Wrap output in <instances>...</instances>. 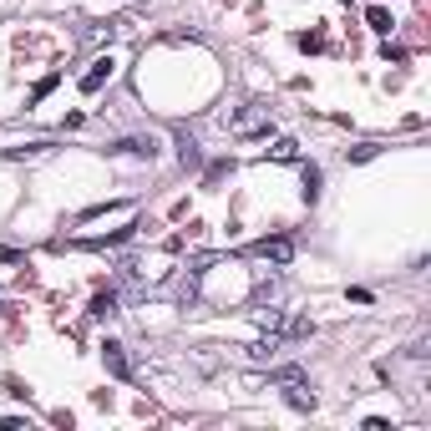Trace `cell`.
<instances>
[{"mask_svg": "<svg viewBox=\"0 0 431 431\" xmlns=\"http://www.w3.org/2000/svg\"><path fill=\"white\" fill-rule=\"evenodd\" d=\"M112 71H117V61H112V56H97V61H92V71L81 76V92H86V97H92V92H102V86L112 81Z\"/></svg>", "mask_w": 431, "mask_h": 431, "instance_id": "3957f363", "label": "cell"}, {"mask_svg": "<svg viewBox=\"0 0 431 431\" xmlns=\"http://www.w3.org/2000/svg\"><path fill=\"white\" fill-rule=\"evenodd\" d=\"M269 153H274V163H294V158H299V142H294V137H279Z\"/></svg>", "mask_w": 431, "mask_h": 431, "instance_id": "52a82bcc", "label": "cell"}, {"mask_svg": "<svg viewBox=\"0 0 431 431\" xmlns=\"http://www.w3.org/2000/svg\"><path fill=\"white\" fill-rule=\"evenodd\" d=\"M289 406L294 411H315V396L305 391V381H289Z\"/></svg>", "mask_w": 431, "mask_h": 431, "instance_id": "8992f818", "label": "cell"}, {"mask_svg": "<svg viewBox=\"0 0 431 431\" xmlns=\"http://www.w3.org/2000/svg\"><path fill=\"white\" fill-rule=\"evenodd\" d=\"M112 310H117V294H112V289L92 299V315H97V320H102V315H112Z\"/></svg>", "mask_w": 431, "mask_h": 431, "instance_id": "30bf717a", "label": "cell"}, {"mask_svg": "<svg viewBox=\"0 0 431 431\" xmlns=\"http://www.w3.org/2000/svg\"><path fill=\"white\" fill-rule=\"evenodd\" d=\"M365 20H371V31H391V11H385V6H371V11H365Z\"/></svg>", "mask_w": 431, "mask_h": 431, "instance_id": "ba28073f", "label": "cell"}, {"mask_svg": "<svg viewBox=\"0 0 431 431\" xmlns=\"http://www.w3.org/2000/svg\"><path fill=\"white\" fill-rule=\"evenodd\" d=\"M269 381L274 385H289V381H305V371H299V365H279V371H269Z\"/></svg>", "mask_w": 431, "mask_h": 431, "instance_id": "9c48e42d", "label": "cell"}, {"mask_svg": "<svg viewBox=\"0 0 431 431\" xmlns=\"http://www.w3.org/2000/svg\"><path fill=\"white\" fill-rule=\"evenodd\" d=\"M102 360H107V371H112L117 381H132V360H127V350H122L117 340H107V345H102Z\"/></svg>", "mask_w": 431, "mask_h": 431, "instance_id": "277c9868", "label": "cell"}, {"mask_svg": "<svg viewBox=\"0 0 431 431\" xmlns=\"http://www.w3.org/2000/svg\"><path fill=\"white\" fill-rule=\"evenodd\" d=\"M122 153H137V158H158V142L153 137H127V142H117Z\"/></svg>", "mask_w": 431, "mask_h": 431, "instance_id": "5b68a950", "label": "cell"}, {"mask_svg": "<svg viewBox=\"0 0 431 431\" xmlns=\"http://www.w3.org/2000/svg\"><path fill=\"white\" fill-rule=\"evenodd\" d=\"M56 81H61L56 71H51V76H41V81H36V92H31V102H41V97H51V92H56Z\"/></svg>", "mask_w": 431, "mask_h": 431, "instance_id": "4fadbf2b", "label": "cell"}, {"mask_svg": "<svg viewBox=\"0 0 431 431\" xmlns=\"http://www.w3.org/2000/svg\"><path fill=\"white\" fill-rule=\"evenodd\" d=\"M178 158H183V167H188V163H203V153H198V142H193V137L178 142Z\"/></svg>", "mask_w": 431, "mask_h": 431, "instance_id": "8fae6325", "label": "cell"}, {"mask_svg": "<svg viewBox=\"0 0 431 431\" xmlns=\"http://www.w3.org/2000/svg\"><path fill=\"white\" fill-rule=\"evenodd\" d=\"M249 254L269 259V264H289V259H294V239H285V233H279V239H259V244H249Z\"/></svg>", "mask_w": 431, "mask_h": 431, "instance_id": "7a4b0ae2", "label": "cell"}, {"mask_svg": "<svg viewBox=\"0 0 431 431\" xmlns=\"http://www.w3.org/2000/svg\"><path fill=\"white\" fill-rule=\"evenodd\" d=\"M228 132H233V137H259V132H269V107H264V102H244L239 112L228 117Z\"/></svg>", "mask_w": 431, "mask_h": 431, "instance_id": "6da1fadb", "label": "cell"}, {"mask_svg": "<svg viewBox=\"0 0 431 431\" xmlns=\"http://www.w3.org/2000/svg\"><path fill=\"white\" fill-rule=\"evenodd\" d=\"M320 198V167H305V203Z\"/></svg>", "mask_w": 431, "mask_h": 431, "instance_id": "7c38bea8", "label": "cell"}]
</instances>
